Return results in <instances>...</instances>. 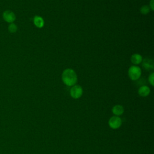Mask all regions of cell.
Segmentation results:
<instances>
[{
	"instance_id": "cell-3",
	"label": "cell",
	"mask_w": 154,
	"mask_h": 154,
	"mask_svg": "<svg viewBox=\"0 0 154 154\" xmlns=\"http://www.w3.org/2000/svg\"><path fill=\"white\" fill-rule=\"evenodd\" d=\"M122 125V120L119 116H112L108 120V125L112 129H119Z\"/></svg>"
},
{
	"instance_id": "cell-7",
	"label": "cell",
	"mask_w": 154,
	"mask_h": 154,
	"mask_svg": "<svg viewBox=\"0 0 154 154\" xmlns=\"http://www.w3.org/2000/svg\"><path fill=\"white\" fill-rule=\"evenodd\" d=\"M150 93V90L149 87L147 85H142L138 88V93L141 97H146Z\"/></svg>"
},
{
	"instance_id": "cell-13",
	"label": "cell",
	"mask_w": 154,
	"mask_h": 154,
	"mask_svg": "<svg viewBox=\"0 0 154 154\" xmlns=\"http://www.w3.org/2000/svg\"><path fill=\"white\" fill-rule=\"evenodd\" d=\"M153 81H154V73H151L150 75L149 76V83L151 84L152 86H153V85H154Z\"/></svg>"
},
{
	"instance_id": "cell-12",
	"label": "cell",
	"mask_w": 154,
	"mask_h": 154,
	"mask_svg": "<svg viewBox=\"0 0 154 154\" xmlns=\"http://www.w3.org/2000/svg\"><path fill=\"white\" fill-rule=\"evenodd\" d=\"M8 30L11 32H14L16 31L17 30V26L14 23H11L8 26Z\"/></svg>"
},
{
	"instance_id": "cell-4",
	"label": "cell",
	"mask_w": 154,
	"mask_h": 154,
	"mask_svg": "<svg viewBox=\"0 0 154 154\" xmlns=\"http://www.w3.org/2000/svg\"><path fill=\"white\" fill-rule=\"evenodd\" d=\"M83 93L82 88L79 85H74L72 86L70 90V96L73 99H79L81 97Z\"/></svg>"
},
{
	"instance_id": "cell-14",
	"label": "cell",
	"mask_w": 154,
	"mask_h": 154,
	"mask_svg": "<svg viewBox=\"0 0 154 154\" xmlns=\"http://www.w3.org/2000/svg\"><path fill=\"white\" fill-rule=\"evenodd\" d=\"M154 0H150V4H149V7H150V9H151V10H154Z\"/></svg>"
},
{
	"instance_id": "cell-6",
	"label": "cell",
	"mask_w": 154,
	"mask_h": 154,
	"mask_svg": "<svg viewBox=\"0 0 154 154\" xmlns=\"http://www.w3.org/2000/svg\"><path fill=\"white\" fill-rule=\"evenodd\" d=\"M112 112L116 116H120L124 112V108L121 105H116L112 108Z\"/></svg>"
},
{
	"instance_id": "cell-1",
	"label": "cell",
	"mask_w": 154,
	"mask_h": 154,
	"mask_svg": "<svg viewBox=\"0 0 154 154\" xmlns=\"http://www.w3.org/2000/svg\"><path fill=\"white\" fill-rule=\"evenodd\" d=\"M63 82L67 86H73L77 82L78 78L75 72L72 69H66L61 76Z\"/></svg>"
},
{
	"instance_id": "cell-2",
	"label": "cell",
	"mask_w": 154,
	"mask_h": 154,
	"mask_svg": "<svg viewBox=\"0 0 154 154\" xmlns=\"http://www.w3.org/2000/svg\"><path fill=\"white\" fill-rule=\"evenodd\" d=\"M141 75V70L137 66H132L128 70V75L131 79L133 81L137 80Z\"/></svg>"
},
{
	"instance_id": "cell-11",
	"label": "cell",
	"mask_w": 154,
	"mask_h": 154,
	"mask_svg": "<svg viewBox=\"0 0 154 154\" xmlns=\"http://www.w3.org/2000/svg\"><path fill=\"white\" fill-rule=\"evenodd\" d=\"M149 11H150V7L147 5H143L140 8V12L143 14H147V13H149Z\"/></svg>"
},
{
	"instance_id": "cell-9",
	"label": "cell",
	"mask_w": 154,
	"mask_h": 154,
	"mask_svg": "<svg viewBox=\"0 0 154 154\" xmlns=\"http://www.w3.org/2000/svg\"><path fill=\"white\" fill-rule=\"evenodd\" d=\"M34 23L37 28H41L43 26L45 22L43 19L42 17L39 16H35L34 18Z\"/></svg>"
},
{
	"instance_id": "cell-5",
	"label": "cell",
	"mask_w": 154,
	"mask_h": 154,
	"mask_svg": "<svg viewBox=\"0 0 154 154\" xmlns=\"http://www.w3.org/2000/svg\"><path fill=\"white\" fill-rule=\"evenodd\" d=\"M143 66L147 70H151L153 69L154 62L152 59L145 58L144 60H143Z\"/></svg>"
},
{
	"instance_id": "cell-8",
	"label": "cell",
	"mask_w": 154,
	"mask_h": 154,
	"mask_svg": "<svg viewBox=\"0 0 154 154\" xmlns=\"http://www.w3.org/2000/svg\"><path fill=\"white\" fill-rule=\"evenodd\" d=\"M3 17L5 19V20H6L8 22H13L16 19L15 14L12 11H6L4 12Z\"/></svg>"
},
{
	"instance_id": "cell-10",
	"label": "cell",
	"mask_w": 154,
	"mask_h": 154,
	"mask_svg": "<svg viewBox=\"0 0 154 154\" xmlns=\"http://www.w3.org/2000/svg\"><path fill=\"white\" fill-rule=\"evenodd\" d=\"M131 60L134 64H138L143 61V58L141 55L138 54H134L131 56Z\"/></svg>"
}]
</instances>
